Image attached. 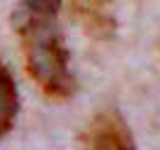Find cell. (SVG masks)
<instances>
[{"label": "cell", "mask_w": 160, "mask_h": 150, "mask_svg": "<svg viewBox=\"0 0 160 150\" xmlns=\"http://www.w3.org/2000/svg\"><path fill=\"white\" fill-rule=\"evenodd\" d=\"M59 10L61 0H21L14 12L26 70L40 91L57 101L75 94L71 54L59 28Z\"/></svg>", "instance_id": "obj_1"}, {"label": "cell", "mask_w": 160, "mask_h": 150, "mask_svg": "<svg viewBox=\"0 0 160 150\" xmlns=\"http://www.w3.org/2000/svg\"><path fill=\"white\" fill-rule=\"evenodd\" d=\"M82 150H137V143L118 110H104L82 131Z\"/></svg>", "instance_id": "obj_2"}, {"label": "cell", "mask_w": 160, "mask_h": 150, "mask_svg": "<svg viewBox=\"0 0 160 150\" xmlns=\"http://www.w3.org/2000/svg\"><path fill=\"white\" fill-rule=\"evenodd\" d=\"M80 28L97 40H111L118 33L115 0H71L68 5Z\"/></svg>", "instance_id": "obj_3"}, {"label": "cell", "mask_w": 160, "mask_h": 150, "mask_svg": "<svg viewBox=\"0 0 160 150\" xmlns=\"http://www.w3.org/2000/svg\"><path fill=\"white\" fill-rule=\"evenodd\" d=\"M17 108H19V96H17L14 77L0 61V141L10 134L17 117Z\"/></svg>", "instance_id": "obj_4"}]
</instances>
